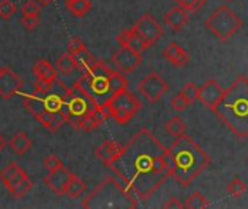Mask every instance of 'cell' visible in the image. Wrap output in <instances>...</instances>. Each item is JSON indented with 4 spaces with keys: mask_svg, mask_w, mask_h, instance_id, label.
<instances>
[{
    "mask_svg": "<svg viewBox=\"0 0 248 209\" xmlns=\"http://www.w3.org/2000/svg\"><path fill=\"white\" fill-rule=\"evenodd\" d=\"M41 9V4L36 0H28L22 4L20 12L22 15H38Z\"/></svg>",
    "mask_w": 248,
    "mask_h": 209,
    "instance_id": "35",
    "label": "cell"
},
{
    "mask_svg": "<svg viewBox=\"0 0 248 209\" xmlns=\"http://www.w3.org/2000/svg\"><path fill=\"white\" fill-rule=\"evenodd\" d=\"M124 151V145L119 144L115 140H106L103 141L99 147H96L94 150V156L108 167H112L113 163L121 157Z\"/></svg>",
    "mask_w": 248,
    "mask_h": 209,
    "instance_id": "15",
    "label": "cell"
},
{
    "mask_svg": "<svg viewBox=\"0 0 248 209\" xmlns=\"http://www.w3.org/2000/svg\"><path fill=\"white\" fill-rule=\"evenodd\" d=\"M73 58H74V61H76V64H77V68H80V70H87L93 63H94V57H93V54L87 49V47L86 45H83L80 49H77V51H74L73 54Z\"/></svg>",
    "mask_w": 248,
    "mask_h": 209,
    "instance_id": "21",
    "label": "cell"
},
{
    "mask_svg": "<svg viewBox=\"0 0 248 209\" xmlns=\"http://www.w3.org/2000/svg\"><path fill=\"white\" fill-rule=\"evenodd\" d=\"M22 25L28 29V31H33L38 23H39V19H38V15H22V19H20Z\"/></svg>",
    "mask_w": 248,
    "mask_h": 209,
    "instance_id": "37",
    "label": "cell"
},
{
    "mask_svg": "<svg viewBox=\"0 0 248 209\" xmlns=\"http://www.w3.org/2000/svg\"><path fill=\"white\" fill-rule=\"evenodd\" d=\"M227 191H228V193H230L231 196H234V198H241V196L246 193L247 186H246V183H244L240 177L235 176V177L228 183Z\"/></svg>",
    "mask_w": 248,
    "mask_h": 209,
    "instance_id": "29",
    "label": "cell"
},
{
    "mask_svg": "<svg viewBox=\"0 0 248 209\" xmlns=\"http://www.w3.org/2000/svg\"><path fill=\"white\" fill-rule=\"evenodd\" d=\"M164 129H166L170 135H173L174 138H177V137L186 134L187 127H186V124L183 122V119H182L180 116H173L171 119H169V121L166 122Z\"/></svg>",
    "mask_w": 248,
    "mask_h": 209,
    "instance_id": "24",
    "label": "cell"
},
{
    "mask_svg": "<svg viewBox=\"0 0 248 209\" xmlns=\"http://www.w3.org/2000/svg\"><path fill=\"white\" fill-rule=\"evenodd\" d=\"M65 7L77 17L86 16L90 9H92V1L90 0H67Z\"/></svg>",
    "mask_w": 248,
    "mask_h": 209,
    "instance_id": "22",
    "label": "cell"
},
{
    "mask_svg": "<svg viewBox=\"0 0 248 209\" xmlns=\"http://www.w3.org/2000/svg\"><path fill=\"white\" fill-rule=\"evenodd\" d=\"M211 164L209 154L189 135H180L166 150V166L170 177L187 188Z\"/></svg>",
    "mask_w": 248,
    "mask_h": 209,
    "instance_id": "2",
    "label": "cell"
},
{
    "mask_svg": "<svg viewBox=\"0 0 248 209\" xmlns=\"http://www.w3.org/2000/svg\"><path fill=\"white\" fill-rule=\"evenodd\" d=\"M205 3H206V0H185L180 6L183 9H186L189 13H196L205 6Z\"/></svg>",
    "mask_w": 248,
    "mask_h": 209,
    "instance_id": "36",
    "label": "cell"
},
{
    "mask_svg": "<svg viewBox=\"0 0 248 209\" xmlns=\"http://www.w3.org/2000/svg\"><path fill=\"white\" fill-rule=\"evenodd\" d=\"M112 63L113 65L124 74H129L134 70H137V67L141 64L142 61V55L128 47H122L112 55Z\"/></svg>",
    "mask_w": 248,
    "mask_h": 209,
    "instance_id": "12",
    "label": "cell"
},
{
    "mask_svg": "<svg viewBox=\"0 0 248 209\" xmlns=\"http://www.w3.org/2000/svg\"><path fill=\"white\" fill-rule=\"evenodd\" d=\"M205 26L219 41L225 42L243 28V19L232 9L222 4L209 15L205 20Z\"/></svg>",
    "mask_w": 248,
    "mask_h": 209,
    "instance_id": "6",
    "label": "cell"
},
{
    "mask_svg": "<svg viewBox=\"0 0 248 209\" xmlns=\"http://www.w3.org/2000/svg\"><path fill=\"white\" fill-rule=\"evenodd\" d=\"M0 68H1V67H0Z\"/></svg>",
    "mask_w": 248,
    "mask_h": 209,
    "instance_id": "47",
    "label": "cell"
},
{
    "mask_svg": "<svg viewBox=\"0 0 248 209\" xmlns=\"http://www.w3.org/2000/svg\"><path fill=\"white\" fill-rule=\"evenodd\" d=\"M105 108L109 112V116L119 125L128 124L141 109L142 102L126 89L113 93L105 103Z\"/></svg>",
    "mask_w": 248,
    "mask_h": 209,
    "instance_id": "7",
    "label": "cell"
},
{
    "mask_svg": "<svg viewBox=\"0 0 248 209\" xmlns=\"http://www.w3.org/2000/svg\"><path fill=\"white\" fill-rule=\"evenodd\" d=\"M6 144H7V143H6L4 137H3V135L0 134V153H1V151H3V150L6 148Z\"/></svg>",
    "mask_w": 248,
    "mask_h": 209,
    "instance_id": "43",
    "label": "cell"
},
{
    "mask_svg": "<svg viewBox=\"0 0 248 209\" xmlns=\"http://www.w3.org/2000/svg\"><path fill=\"white\" fill-rule=\"evenodd\" d=\"M187 22H189V12L186 9H183L182 6L171 7L164 15V25H167L174 32L182 31Z\"/></svg>",
    "mask_w": 248,
    "mask_h": 209,
    "instance_id": "17",
    "label": "cell"
},
{
    "mask_svg": "<svg viewBox=\"0 0 248 209\" xmlns=\"http://www.w3.org/2000/svg\"><path fill=\"white\" fill-rule=\"evenodd\" d=\"M16 12V4L12 0H0V17L9 20Z\"/></svg>",
    "mask_w": 248,
    "mask_h": 209,
    "instance_id": "32",
    "label": "cell"
},
{
    "mask_svg": "<svg viewBox=\"0 0 248 209\" xmlns=\"http://www.w3.org/2000/svg\"><path fill=\"white\" fill-rule=\"evenodd\" d=\"M55 67L58 71H61L62 74H68V73H73L74 70H77V64L73 58V55L67 51L64 52L62 55H60L57 60H55Z\"/></svg>",
    "mask_w": 248,
    "mask_h": 209,
    "instance_id": "23",
    "label": "cell"
},
{
    "mask_svg": "<svg viewBox=\"0 0 248 209\" xmlns=\"http://www.w3.org/2000/svg\"><path fill=\"white\" fill-rule=\"evenodd\" d=\"M166 150L150 129L141 128L124 145L121 157L110 167L138 202L150 199L170 177L166 166Z\"/></svg>",
    "mask_w": 248,
    "mask_h": 209,
    "instance_id": "1",
    "label": "cell"
},
{
    "mask_svg": "<svg viewBox=\"0 0 248 209\" xmlns=\"http://www.w3.org/2000/svg\"><path fill=\"white\" fill-rule=\"evenodd\" d=\"M198 89H199V86H196L195 83H186L183 86L180 93L186 97L189 105H193L198 100Z\"/></svg>",
    "mask_w": 248,
    "mask_h": 209,
    "instance_id": "31",
    "label": "cell"
},
{
    "mask_svg": "<svg viewBox=\"0 0 248 209\" xmlns=\"http://www.w3.org/2000/svg\"><path fill=\"white\" fill-rule=\"evenodd\" d=\"M23 81L20 77L10 68V67H1L0 68V97L1 99H12L15 95L19 93L22 89Z\"/></svg>",
    "mask_w": 248,
    "mask_h": 209,
    "instance_id": "13",
    "label": "cell"
},
{
    "mask_svg": "<svg viewBox=\"0 0 248 209\" xmlns=\"http://www.w3.org/2000/svg\"><path fill=\"white\" fill-rule=\"evenodd\" d=\"M170 105H171V109H173V111H176V112H183V111L187 109L189 102L186 100V97H185L182 93H177V95L171 99Z\"/></svg>",
    "mask_w": 248,
    "mask_h": 209,
    "instance_id": "34",
    "label": "cell"
},
{
    "mask_svg": "<svg viewBox=\"0 0 248 209\" xmlns=\"http://www.w3.org/2000/svg\"><path fill=\"white\" fill-rule=\"evenodd\" d=\"M19 169H20V167H19V164H17L16 161L9 163V164H7V166L0 172V180L3 182V185H4V183H7V182H9V180H10V179H12V177L19 172Z\"/></svg>",
    "mask_w": 248,
    "mask_h": 209,
    "instance_id": "33",
    "label": "cell"
},
{
    "mask_svg": "<svg viewBox=\"0 0 248 209\" xmlns=\"http://www.w3.org/2000/svg\"><path fill=\"white\" fill-rule=\"evenodd\" d=\"M32 147V140L23 132V131H17L10 140H9V148L12 150V153L22 156L25 153H28Z\"/></svg>",
    "mask_w": 248,
    "mask_h": 209,
    "instance_id": "20",
    "label": "cell"
},
{
    "mask_svg": "<svg viewBox=\"0 0 248 209\" xmlns=\"http://www.w3.org/2000/svg\"><path fill=\"white\" fill-rule=\"evenodd\" d=\"M225 1H232V0H225Z\"/></svg>",
    "mask_w": 248,
    "mask_h": 209,
    "instance_id": "46",
    "label": "cell"
},
{
    "mask_svg": "<svg viewBox=\"0 0 248 209\" xmlns=\"http://www.w3.org/2000/svg\"><path fill=\"white\" fill-rule=\"evenodd\" d=\"M65 122H67V113H65V111H64V109L57 111V112H54V116H52L49 125L46 127V129H48L51 134H54V132H57Z\"/></svg>",
    "mask_w": 248,
    "mask_h": 209,
    "instance_id": "30",
    "label": "cell"
},
{
    "mask_svg": "<svg viewBox=\"0 0 248 209\" xmlns=\"http://www.w3.org/2000/svg\"><path fill=\"white\" fill-rule=\"evenodd\" d=\"M32 188H33V182L26 176V177H23L22 180H19L16 185L7 188V191H9L15 198H23L26 193H29V192L32 191Z\"/></svg>",
    "mask_w": 248,
    "mask_h": 209,
    "instance_id": "27",
    "label": "cell"
},
{
    "mask_svg": "<svg viewBox=\"0 0 248 209\" xmlns=\"http://www.w3.org/2000/svg\"><path fill=\"white\" fill-rule=\"evenodd\" d=\"M84 73L90 83V92L100 106H105L106 100L113 93L128 87V80L125 74L121 73L118 68H112L108 63L102 60H94V63L87 70H84Z\"/></svg>",
    "mask_w": 248,
    "mask_h": 209,
    "instance_id": "4",
    "label": "cell"
},
{
    "mask_svg": "<svg viewBox=\"0 0 248 209\" xmlns=\"http://www.w3.org/2000/svg\"><path fill=\"white\" fill-rule=\"evenodd\" d=\"M32 74H33L35 80H39V81H57V79H58V73H57L55 67L44 58H39L33 64Z\"/></svg>",
    "mask_w": 248,
    "mask_h": 209,
    "instance_id": "19",
    "label": "cell"
},
{
    "mask_svg": "<svg viewBox=\"0 0 248 209\" xmlns=\"http://www.w3.org/2000/svg\"><path fill=\"white\" fill-rule=\"evenodd\" d=\"M83 45H86L78 36H74V38H71L70 41H68V47H67V49H68V52L70 54H73L74 51H77V49H80Z\"/></svg>",
    "mask_w": 248,
    "mask_h": 209,
    "instance_id": "40",
    "label": "cell"
},
{
    "mask_svg": "<svg viewBox=\"0 0 248 209\" xmlns=\"http://www.w3.org/2000/svg\"><path fill=\"white\" fill-rule=\"evenodd\" d=\"M62 166V161L55 156V154H51V156H48L45 160H44V167L48 170V172H52V170H55V169H58V167H61Z\"/></svg>",
    "mask_w": 248,
    "mask_h": 209,
    "instance_id": "38",
    "label": "cell"
},
{
    "mask_svg": "<svg viewBox=\"0 0 248 209\" xmlns=\"http://www.w3.org/2000/svg\"><path fill=\"white\" fill-rule=\"evenodd\" d=\"M163 57L174 67H185L190 60L189 52L185 48H182L177 42L169 44L163 51Z\"/></svg>",
    "mask_w": 248,
    "mask_h": 209,
    "instance_id": "18",
    "label": "cell"
},
{
    "mask_svg": "<svg viewBox=\"0 0 248 209\" xmlns=\"http://www.w3.org/2000/svg\"><path fill=\"white\" fill-rule=\"evenodd\" d=\"M224 95H225V89L217 80H212V79L206 80L198 89V100H201V103L212 112L217 109Z\"/></svg>",
    "mask_w": 248,
    "mask_h": 209,
    "instance_id": "11",
    "label": "cell"
},
{
    "mask_svg": "<svg viewBox=\"0 0 248 209\" xmlns=\"http://www.w3.org/2000/svg\"><path fill=\"white\" fill-rule=\"evenodd\" d=\"M116 41L122 45V47H128V48H131V49H134V51H137V52H140V54H142L147 48H150V45L132 29V28H129V29H125V31H122L121 33H118V36H116Z\"/></svg>",
    "mask_w": 248,
    "mask_h": 209,
    "instance_id": "16",
    "label": "cell"
},
{
    "mask_svg": "<svg viewBox=\"0 0 248 209\" xmlns=\"http://www.w3.org/2000/svg\"><path fill=\"white\" fill-rule=\"evenodd\" d=\"M54 84H55V81H39V80H35L33 90H38V92L46 95V93H49L52 90Z\"/></svg>",
    "mask_w": 248,
    "mask_h": 209,
    "instance_id": "39",
    "label": "cell"
},
{
    "mask_svg": "<svg viewBox=\"0 0 248 209\" xmlns=\"http://www.w3.org/2000/svg\"><path fill=\"white\" fill-rule=\"evenodd\" d=\"M45 96L46 95H44V93H41L38 90H33V93L25 95L23 106L36 118V121L41 125H44L46 128L49 125L52 116H54V112L46 109V106H45Z\"/></svg>",
    "mask_w": 248,
    "mask_h": 209,
    "instance_id": "10",
    "label": "cell"
},
{
    "mask_svg": "<svg viewBox=\"0 0 248 209\" xmlns=\"http://www.w3.org/2000/svg\"><path fill=\"white\" fill-rule=\"evenodd\" d=\"M87 189V185L84 180H81L77 175H71V179L68 182V186H67V196L68 198H78L84 191Z\"/></svg>",
    "mask_w": 248,
    "mask_h": 209,
    "instance_id": "26",
    "label": "cell"
},
{
    "mask_svg": "<svg viewBox=\"0 0 248 209\" xmlns=\"http://www.w3.org/2000/svg\"><path fill=\"white\" fill-rule=\"evenodd\" d=\"M26 176H28V175H26V172H25L23 169H19V172H17V173H16V175H15V176L7 182V183H4L6 189H7V188H10V186H13V185H16L19 180H22V179H23V177H26Z\"/></svg>",
    "mask_w": 248,
    "mask_h": 209,
    "instance_id": "41",
    "label": "cell"
},
{
    "mask_svg": "<svg viewBox=\"0 0 248 209\" xmlns=\"http://www.w3.org/2000/svg\"><path fill=\"white\" fill-rule=\"evenodd\" d=\"M118 199H124L129 202L131 208L138 207V201L131 196V193L125 189V186L121 183L118 177L109 176L106 177L93 192H90L84 202V208H113V207H124L118 202Z\"/></svg>",
    "mask_w": 248,
    "mask_h": 209,
    "instance_id": "5",
    "label": "cell"
},
{
    "mask_svg": "<svg viewBox=\"0 0 248 209\" xmlns=\"http://www.w3.org/2000/svg\"><path fill=\"white\" fill-rule=\"evenodd\" d=\"M163 208L166 209H182L185 208V205L177 199V198H174V196H171V198H169V201L163 205Z\"/></svg>",
    "mask_w": 248,
    "mask_h": 209,
    "instance_id": "42",
    "label": "cell"
},
{
    "mask_svg": "<svg viewBox=\"0 0 248 209\" xmlns=\"http://www.w3.org/2000/svg\"><path fill=\"white\" fill-rule=\"evenodd\" d=\"M137 89L148 102L155 103L169 92V83L157 71H151L138 83Z\"/></svg>",
    "mask_w": 248,
    "mask_h": 209,
    "instance_id": "8",
    "label": "cell"
},
{
    "mask_svg": "<svg viewBox=\"0 0 248 209\" xmlns=\"http://www.w3.org/2000/svg\"><path fill=\"white\" fill-rule=\"evenodd\" d=\"M132 29L151 47L155 44L164 33L163 26L158 23V20L151 13H144L134 25Z\"/></svg>",
    "mask_w": 248,
    "mask_h": 209,
    "instance_id": "9",
    "label": "cell"
},
{
    "mask_svg": "<svg viewBox=\"0 0 248 209\" xmlns=\"http://www.w3.org/2000/svg\"><path fill=\"white\" fill-rule=\"evenodd\" d=\"M65 103V96L64 95H58V93H51L45 96V106L48 111L51 112H57V111H61L62 106Z\"/></svg>",
    "mask_w": 248,
    "mask_h": 209,
    "instance_id": "28",
    "label": "cell"
},
{
    "mask_svg": "<svg viewBox=\"0 0 248 209\" xmlns=\"http://www.w3.org/2000/svg\"><path fill=\"white\" fill-rule=\"evenodd\" d=\"M71 175L68 169H65L64 166L52 170L48 173V176H45L44 179V183L57 195L62 196L67 193V186H68V182L71 179Z\"/></svg>",
    "mask_w": 248,
    "mask_h": 209,
    "instance_id": "14",
    "label": "cell"
},
{
    "mask_svg": "<svg viewBox=\"0 0 248 209\" xmlns=\"http://www.w3.org/2000/svg\"><path fill=\"white\" fill-rule=\"evenodd\" d=\"M214 113L240 140L248 137V77L241 74L225 89V95Z\"/></svg>",
    "mask_w": 248,
    "mask_h": 209,
    "instance_id": "3",
    "label": "cell"
},
{
    "mask_svg": "<svg viewBox=\"0 0 248 209\" xmlns=\"http://www.w3.org/2000/svg\"><path fill=\"white\" fill-rule=\"evenodd\" d=\"M174 1H176V3H177V4H179V6H180V4H182V3H183V1H185V0H174Z\"/></svg>",
    "mask_w": 248,
    "mask_h": 209,
    "instance_id": "45",
    "label": "cell"
},
{
    "mask_svg": "<svg viewBox=\"0 0 248 209\" xmlns=\"http://www.w3.org/2000/svg\"><path fill=\"white\" fill-rule=\"evenodd\" d=\"M183 205L186 209H205L209 208V201L202 192L195 191L192 195L187 196V199Z\"/></svg>",
    "mask_w": 248,
    "mask_h": 209,
    "instance_id": "25",
    "label": "cell"
},
{
    "mask_svg": "<svg viewBox=\"0 0 248 209\" xmlns=\"http://www.w3.org/2000/svg\"><path fill=\"white\" fill-rule=\"evenodd\" d=\"M41 6H48V4H51L54 0H36Z\"/></svg>",
    "mask_w": 248,
    "mask_h": 209,
    "instance_id": "44",
    "label": "cell"
}]
</instances>
